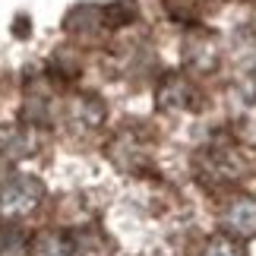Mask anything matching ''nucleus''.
<instances>
[{
	"mask_svg": "<svg viewBox=\"0 0 256 256\" xmlns=\"http://www.w3.org/2000/svg\"><path fill=\"white\" fill-rule=\"evenodd\" d=\"M35 256H76V244L64 231H44L32 247Z\"/></svg>",
	"mask_w": 256,
	"mask_h": 256,
	"instance_id": "obj_5",
	"label": "nucleus"
},
{
	"mask_svg": "<svg viewBox=\"0 0 256 256\" xmlns=\"http://www.w3.org/2000/svg\"><path fill=\"white\" fill-rule=\"evenodd\" d=\"M32 152H35L32 133H26L22 126H0V155L6 162H19Z\"/></svg>",
	"mask_w": 256,
	"mask_h": 256,
	"instance_id": "obj_4",
	"label": "nucleus"
},
{
	"mask_svg": "<svg viewBox=\"0 0 256 256\" xmlns=\"http://www.w3.org/2000/svg\"><path fill=\"white\" fill-rule=\"evenodd\" d=\"M44 200V184L38 177H28V174H19V177H10L0 190V215L4 218H22V215L35 212Z\"/></svg>",
	"mask_w": 256,
	"mask_h": 256,
	"instance_id": "obj_1",
	"label": "nucleus"
},
{
	"mask_svg": "<svg viewBox=\"0 0 256 256\" xmlns=\"http://www.w3.org/2000/svg\"><path fill=\"white\" fill-rule=\"evenodd\" d=\"M73 117L80 120L82 126H88V130H95V126H102V120H104V104L98 102L95 95H80L73 102Z\"/></svg>",
	"mask_w": 256,
	"mask_h": 256,
	"instance_id": "obj_6",
	"label": "nucleus"
},
{
	"mask_svg": "<svg viewBox=\"0 0 256 256\" xmlns=\"http://www.w3.org/2000/svg\"><path fill=\"white\" fill-rule=\"evenodd\" d=\"M222 228L238 240L256 238V196H231L222 209Z\"/></svg>",
	"mask_w": 256,
	"mask_h": 256,
	"instance_id": "obj_2",
	"label": "nucleus"
},
{
	"mask_svg": "<svg viewBox=\"0 0 256 256\" xmlns=\"http://www.w3.org/2000/svg\"><path fill=\"white\" fill-rule=\"evenodd\" d=\"M158 108H164V111H193L196 108L193 82L180 73L164 76V82L158 86Z\"/></svg>",
	"mask_w": 256,
	"mask_h": 256,
	"instance_id": "obj_3",
	"label": "nucleus"
},
{
	"mask_svg": "<svg viewBox=\"0 0 256 256\" xmlns=\"http://www.w3.org/2000/svg\"><path fill=\"white\" fill-rule=\"evenodd\" d=\"M28 240L19 228H0V256H26Z\"/></svg>",
	"mask_w": 256,
	"mask_h": 256,
	"instance_id": "obj_8",
	"label": "nucleus"
},
{
	"mask_svg": "<svg viewBox=\"0 0 256 256\" xmlns=\"http://www.w3.org/2000/svg\"><path fill=\"white\" fill-rule=\"evenodd\" d=\"M200 256H247V250H244V240L231 238V234H222V238H212L206 244Z\"/></svg>",
	"mask_w": 256,
	"mask_h": 256,
	"instance_id": "obj_7",
	"label": "nucleus"
}]
</instances>
